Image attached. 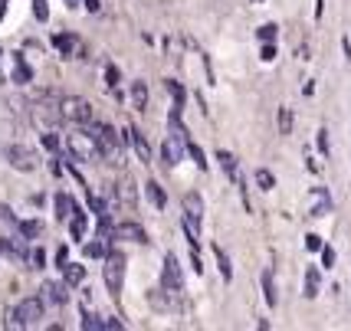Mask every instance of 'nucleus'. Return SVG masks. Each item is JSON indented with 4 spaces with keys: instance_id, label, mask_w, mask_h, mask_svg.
<instances>
[{
    "instance_id": "obj_1",
    "label": "nucleus",
    "mask_w": 351,
    "mask_h": 331,
    "mask_svg": "<svg viewBox=\"0 0 351 331\" xmlns=\"http://www.w3.org/2000/svg\"><path fill=\"white\" fill-rule=\"evenodd\" d=\"M66 148H69V154H73L76 161H86V164L102 158V151H99V145H95V138H92V132L86 125H79L76 132L66 138Z\"/></svg>"
},
{
    "instance_id": "obj_2",
    "label": "nucleus",
    "mask_w": 351,
    "mask_h": 331,
    "mask_svg": "<svg viewBox=\"0 0 351 331\" xmlns=\"http://www.w3.org/2000/svg\"><path fill=\"white\" fill-rule=\"evenodd\" d=\"M200 220H204V197L200 194H187L184 197V233L191 246H200Z\"/></svg>"
},
{
    "instance_id": "obj_3",
    "label": "nucleus",
    "mask_w": 351,
    "mask_h": 331,
    "mask_svg": "<svg viewBox=\"0 0 351 331\" xmlns=\"http://www.w3.org/2000/svg\"><path fill=\"white\" fill-rule=\"evenodd\" d=\"M60 115L69 125H89L92 121V106L82 95H62L60 99Z\"/></svg>"
},
{
    "instance_id": "obj_4",
    "label": "nucleus",
    "mask_w": 351,
    "mask_h": 331,
    "mask_svg": "<svg viewBox=\"0 0 351 331\" xmlns=\"http://www.w3.org/2000/svg\"><path fill=\"white\" fill-rule=\"evenodd\" d=\"M40 318H43V299H23L10 312L7 325L10 328H33V325H40Z\"/></svg>"
},
{
    "instance_id": "obj_5",
    "label": "nucleus",
    "mask_w": 351,
    "mask_h": 331,
    "mask_svg": "<svg viewBox=\"0 0 351 331\" xmlns=\"http://www.w3.org/2000/svg\"><path fill=\"white\" fill-rule=\"evenodd\" d=\"M86 128L92 132L95 145H99V151H102V158L119 161V135H115V128H112V125H95V121H89Z\"/></svg>"
},
{
    "instance_id": "obj_6",
    "label": "nucleus",
    "mask_w": 351,
    "mask_h": 331,
    "mask_svg": "<svg viewBox=\"0 0 351 331\" xmlns=\"http://www.w3.org/2000/svg\"><path fill=\"white\" fill-rule=\"evenodd\" d=\"M102 275H106L108 292H112V295H119V292H122V282H125V256L122 253H106Z\"/></svg>"
},
{
    "instance_id": "obj_7",
    "label": "nucleus",
    "mask_w": 351,
    "mask_h": 331,
    "mask_svg": "<svg viewBox=\"0 0 351 331\" xmlns=\"http://www.w3.org/2000/svg\"><path fill=\"white\" fill-rule=\"evenodd\" d=\"M161 289H165V292H174V295H181L184 292V275H181V266H178V256H165Z\"/></svg>"
},
{
    "instance_id": "obj_8",
    "label": "nucleus",
    "mask_w": 351,
    "mask_h": 331,
    "mask_svg": "<svg viewBox=\"0 0 351 331\" xmlns=\"http://www.w3.org/2000/svg\"><path fill=\"white\" fill-rule=\"evenodd\" d=\"M184 151H187L184 135H181V132H171V135L165 138V145H161V158H165V164H168V167H174L184 158Z\"/></svg>"
},
{
    "instance_id": "obj_9",
    "label": "nucleus",
    "mask_w": 351,
    "mask_h": 331,
    "mask_svg": "<svg viewBox=\"0 0 351 331\" xmlns=\"http://www.w3.org/2000/svg\"><path fill=\"white\" fill-rule=\"evenodd\" d=\"M7 161H10V167H16V171H33L36 167V151L27 148V145H10V151H7Z\"/></svg>"
},
{
    "instance_id": "obj_10",
    "label": "nucleus",
    "mask_w": 351,
    "mask_h": 331,
    "mask_svg": "<svg viewBox=\"0 0 351 331\" xmlns=\"http://www.w3.org/2000/svg\"><path fill=\"white\" fill-rule=\"evenodd\" d=\"M112 236L115 240H132V243H148V233L141 230L138 223H119L112 230Z\"/></svg>"
},
{
    "instance_id": "obj_11",
    "label": "nucleus",
    "mask_w": 351,
    "mask_h": 331,
    "mask_svg": "<svg viewBox=\"0 0 351 331\" xmlns=\"http://www.w3.org/2000/svg\"><path fill=\"white\" fill-rule=\"evenodd\" d=\"M122 135H125V141H128V145L138 151V158H141V161L148 164V161H152V148H148V141H145V138L138 135V128H132V125H128Z\"/></svg>"
},
{
    "instance_id": "obj_12",
    "label": "nucleus",
    "mask_w": 351,
    "mask_h": 331,
    "mask_svg": "<svg viewBox=\"0 0 351 331\" xmlns=\"http://www.w3.org/2000/svg\"><path fill=\"white\" fill-rule=\"evenodd\" d=\"M69 292H66V282H43V305H66Z\"/></svg>"
},
{
    "instance_id": "obj_13",
    "label": "nucleus",
    "mask_w": 351,
    "mask_h": 331,
    "mask_svg": "<svg viewBox=\"0 0 351 331\" xmlns=\"http://www.w3.org/2000/svg\"><path fill=\"white\" fill-rule=\"evenodd\" d=\"M53 46L60 49L62 56H79V53H82V43H79L73 33H60V36H53Z\"/></svg>"
},
{
    "instance_id": "obj_14",
    "label": "nucleus",
    "mask_w": 351,
    "mask_h": 331,
    "mask_svg": "<svg viewBox=\"0 0 351 331\" xmlns=\"http://www.w3.org/2000/svg\"><path fill=\"white\" fill-rule=\"evenodd\" d=\"M308 213L312 217H328L332 213V200H328L325 191H315V194L308 197Z\"/></svg>"
},
{
    "instance_id": "obj_15",
    "label": "nucleus",
    "mask_w": 351,
    "mask_h": 331,
    "mask_svg": "<svg viewBox=\"0 0 351 331\" xmlns=\"http://www.w3.org/2000/svg\"><path fill=\"white\" fill-rule=\"evenodd\" d=\"M0 253L16 259V262H27V246H23V240H0Z\"/></svg>"
},
{
    "instance_id": "obj_16",
    "label": "nucleus",
    "mask_w": 351,
    "mask_h": 331,
    "mask_svg": "<svg viewBox=\"0 0 351 331\" xmlns=\"http://www.w3.org/2000/svg\"><path fill=\"white\" fill-rule=\"evenodd\" d=\"M260 282H263V299H266V305H269V308H276V305H279V295H276L273 269H263V275H260Z\"/></svg>"
},
{
    "instance_id": "obj_17",
    "label": "nucleus",
    "mask_w": 351,
    "mask_h": 331,
    "mask_svg": "<svg viewBox=\"0 0 351 331\" xmlns=\"http://www.w3.org/2000/svg\"><path fill=\"white\" fill-rule=\"evenodd\" d=\"M145 194H148V200H152L158 210H165V207H168V197H165V191H161V184H158V181L145 184Z\"/></svg>"
},
{
    "instance_id": "obj_18",
    "label": "nucleus",
    "mask_w": 351,
    "mask_h": 331,
    "mask_svg": "<svg viewBox=\"0 0 351 331\" xmlns=\"http://www.w3.org/2000/svg\"><path fill=\"white\" fill-rule=\"evenodd\" d=\"M132 106L138 108V112H145L148 108V86L138 79V82H132Z\"/></svg>"
},
{
    "instance_id": "obj_19",
    "label": "nucleus",
    "mask_w": 351,
    "mask_h": 331,
    "mask_svg": "<svg viewBox=\"0 0 351 331\" xmlns=\"http://www.w3.org/2000/svg\"><path fill=\"white\" fill-rule=\"evenodd\" d=\"M62 275H66V286H79V282L86 279V266H79V262H66V266H62Z\"/></svg>"
},
{
    "instance_id": "obj_20",
    "label": "nucleus",
    "mask_w": 351,
    "mask_h": 331,
    "mask_svg": "<svg viewBox=\"0 0 351 331\" xmlns=\"http://www.w3.org/2000/svg\"><path fill=\"white\" fill-rule=\"evenodd\" d=\"M69 233H73V240H82L86 236V213L79 210H73V217H69Z\"/></svg>"
},
{
    "instance_id": "obj_21",
    "label": "nucleus",
    "mask_w": 351,
    "mask_h": 331,
    "mask_svg": "<svg viewBox=\"0 0 351 331\" xmlns=\"http://www.w3.org/2000/svg\"><path fill=\"white\" fill-rule=\"evenodd\" d=\"M73 210H76V200H73V197H69V194L56 197V217H60V220H69V217H73Z\"/></svg>"
},
{
    "instance_id": "obj_22",
    "label": "nucleus",
    "mask_w": 351,
    "mask_h": 331,
    "mask_svg": "<svg viewBox=\"0 0 351 331\" xmlns=\"http://www.w3.org/2000/svg\"><path fill=\"white\" fill-rule=\"evenodd\" d=\"M30 79H33V69L20 60V53H16V56H14V82H20V86H23V82H30Z\"/></svg>"
},
{
    "instance_id": "obj_23",
    "label": "nucleus",
    "mask_w": 351,
    "mask_h": 331,
    "mask_svg": "<svg viewBox=\"0 0 351 331\" xmlns=\"http://www.w3.org/2000/svg\"><path fill=\"white\" fill-rule=\"evenodd\" d=\"M319 286H322V275H319V269H306V299H315L319 295Z\"/></svg>"
},
{
    "instance_id": "obj_24",
    "label": "nucleus",
    "mask_w": 351,
    "mask_h": 331,
    "mask_svg": "<svg viewBox=\"0 0 351 331\" xmlns=\"http://www.w3.org/2000/svg\"><path fill=\"white\" fill-rule=\"evenodd\" d=\"M214 256H217V266H220V275H223V282H230L233 279V266H230V256L220 249V246H214Z\"/></svg>"
},
{
    "instance_id": "obj_25",
    "label": "nucleus",
    "mask_w": 351,
    "mask_h": 331,
    "mask_svg": "<svg viewBox=\"0 0 351 331\" xmlns=\"http://www.w3.org/2000/svg\"><path fill=\"white\" fill-rule=\"evenodd\" d=\"M16 226H20V236H23V240H36V236L43 233V223H40V220H23V223H16Z\"/></svg>"
},
{
    "instance_id": "obj_26",
    "label": "nucleus",
    "mask_w": 351,
    "mask_h": 331,
    "mask_svg": "<svg viewBox=\"0 0 351 331\" xmlns=\"http://www.w3.org/2000/svg\"><path fill=\"white\" fill-rule=\"evenodd\" d=\"M256 187H260V191H273L276 187V177L269 167H256Z\"/></svg>"
},
{
    "instance_id": "obj_27",
    "label": "nucleus",
    "mask_w": 351,
    "mask_h": 331,
    "mask_svg": "<svg viewBox=\"0 0 351 331\" xmlns=\"http://www.w3.org/2000/svg\"><path fill=\"white\" fill-rule=\"evenodd\" d=\"M217 161H220V167L227 171L230 177H237V158H233L230 151H217Z\"/></svg>"
},
{
    "instance_id": "obj_28",
    "label": "nucleus",
    "mask_w": 351,
    "mask_h": 331,
    "mask_svg": "<svg viewBox=\"0 0 351 331\" xmlns=\"http://www.w3.org/2000/svg\"><path fill=\"white\" fill-rule=\"evenodd\" d=\"M106 253L108 249H106V240H102V236H99L95 243H86V256L89 259H106Z\"/></svg>"
},
{
    "instance_id": "obj_29",
    "label": "nucleus",
    "mask_w": 351,
    "mask_h": 331,
    "mask_svg": "<svg viewBox=\"0 0 351 331\" xmlns=\"http://www.w3.org/2000/svg\"><path fill=\"white\" fill-rule=\"evenodd\" d=\"M119 197H122V204L135 207V184H132V181H122V184H119Z\"/></svg>"
},
{
    "instance_id": "obj_30",
    "label": "nucleus",
    "mask_w": 351,
    "mask_h": 331,
    "mask_svg": "<svg viewBox=\"0 0 351 331\" xmlns=\"http://www.w3.org/2000/svg\"><path fill=\"white\" fill-rule=\"evenodd\" d=\"M276 33H279V27H276V23H263L260 30H256V40H260V43H273Z\"/></svg>"
},
{
    "instance_id": "obj_31",
    "label": "nucleus",
    "mask_w": 351,
    "mask_h": 331,
    "mask_svg": "<svg viewBox=\"0 0 351 331\" xmlns=\"http://www.w3.org/2000/svg\"><path fill=\"white\" fill-rule=\"evenodd\" d=\"M187 154L194 158V164H197L200 171H207V158H204V151H200L197 145H194V141H187Z\"/></svg>"
},
{
    "instance_id": "obj_32",
    "label": "nucleus",
    "mask_w": 351,
    "mask_h": 331,
    "mask_svg": "<svg viewBox=\"0 0 351 331\" xmlns=\"http://www.w3.org/2000/svg\"><path fill=\"white\" fill-rule=\"evenodd\" d=\"M289 132H292V112L279 108V135H289Z\"/></svg>"
},
{
    "instance_id": "obj_33",
    "label": "nucleus",
    "mask_w": 351,
    "mask_h": 331,
    "mask_svg": "<svg viewBox=\"0 0 351 331\" xmlns=\"http://www.w3.org/2000/svg\"><path fill=\"white\" fill-rule=\"evenodd\" d=\"M165 86H168V92L174 95V108H184V89H181V86H178L174 79H168Z\"/></svg>"
},
{
    "instance_id": "obj_34",
    "label": "nucleus",
    "mask_w": 351,
    "mask_h": 331,
    "mask_svg": "<svg viewBox=\"0 0 351 331\" xmlns=\"http://www.w3.org/2000/svg\"><path fill=\"white\" fill-rule=\"evenodd\" d=\"M27 262H30V269H43V266H46V253H43V249H33L30 256H27Z\"/></svg>"
},
{
    "instance_id": "obj_35",
    "label": "nucleus",
    "mask_w": 351,
    "mask_h": 331,
    "mask_svg": "<svg viewBox=\"0 0 351 331\" xmlns=\"http://www.w3.org/2000/svg\"><path fill=\"white\" fill-rule=\"evenodd\" d=\"M322 246H325V243H322L319 233H308V236H306V249H308V253H322Z\"/></svg>"
},
{
    "instance_id": "obj_36",
    "label": "nucleus",
    "mask_w": 351,
    "mask_h": 331,
    "mask_svg": "<svg viewBox=\"0 0 351 331\" xmlns=\"http://www.w3.org/2000/svg\"><path fill=\"white\" fill-rule=\"evenodd\" d=\"M82 328L86 331H102V321L95 315H89V312H82Z\"/></svg>"
},
{
    "instance_id": "obj_37",
    "label": "nucleus",
    "mask_w": 351,
    "mask_h": 331,
    "mask_svg": "<svg viewBox=\"0 0 351 331\" xmlns=\"http://www.w3.org/2000/svg\"><path fill=\"white\" fill-rule=\"evenodd\" d=\"M332 266H335V249L322 246V269H332Z\"/></svg>"
},
{
    "instance_id": "obj_38",
    "label": "nucleus",
    "mask_w": 351,
    "mask_h": 331,
    "mask_svg": "<svg viewBox=\"0 0 351 331\" xmlns=\"http://www.w3.org/2000/svg\"><path fill=\"white\" fill-rule=\"evenodd\" d=\"M33 14H36V20H49V7H46V0H33Z\"/></svg>"
},
{
    "instance_id": "obj_39",
    "label": "nucleus",
    "mask_w": 351,
    "mask_h": 331,
    "mask_svg": "<svg viewBox=\"0 0 351 331\" xmlns=\"http://www.w3.org/2000/svg\"><path fill=\"white\" fill-rule=\"evenodd\" d=\"M43 148L46 151H60V138L53 135V132H46V135H43Z\"/></svg>"
},
{
    "instance_id": "obj_40",
    "label": "nucleus",
    "mask_w": 351,
    "mask_h": 331,
    "mask_svg": "<svg viewBox=\"0 0 351 331\" xmlns=\"http://www.w3.org/2000/svg\"><path fill=\"white\" fill-rule=\"evenodd\" d=\"M260 60H263V62H273V60H276V46H273V43H263Z\"/></svg>"
},
{
    "instance_id": "obj_41",
    "label": "nucleus",
    "mask_w": 351,
    "mask_h": 331,
    "mask_svg": "<svg viewBox=\"0 0 351 331\" xmlns=\"http://www.w3.org/2000/svg\"><path fill=\"white\" fill-rule=\"evenodd\" d=\"M106 82L112 86V89L119 86V69H115V66H108V69H106Z\"/></svg>"
},
{
    "instance_id": "obj_42",
    "label": "nucleus",
    "mask_w": 351,
    "mask_h": 331,
    "mask_svg": "<svg viewBox=\"0 0 351 331\" xmlns=\"http://www.w3.org/2000/svg\"><path fill=\"white\" fill-rule=\"evenodd\" d=\"M89 207H92L95 213H99V217H106V204H102L99 197H89Z\"/></svg>"
},
{
    "instance_id": "obj_43",
    "label": "nucleus",
    "mask_w": 351,
    "mask_h": 331,
    "mask_svg": "<svg viewBox=\"0 0 351 331\" xmlns=\"http://www.w3.org/2000/svg\"><path fill=\"white\" fill-rule=\"evenodd\" d=\"M102 328L106 331H122V321H119V318H106V321H102Z\"/></svg>"
},
{
    "instance_id": "obj_44",
    "label": "nucleus",
    "mask_w": 351,
    "mask_h": 331,
    "mask_svg": "<svg viewBox=\"0 0 351 331\" xmlns=\"http://www.w3.org/2000/svg\"><path fill=\"white\" fill-rule=\"evenodd\" d=\"M66 262H69V249H66V246H60V253H56V266H66Z\"/></svg>"
},
{
    "instance_id": "obj_45",
    "label": "nucleus",
    "mask_w": 351,
    "mask_h": 331,
    "mask_svg": "<svg viewBox=\"0 0 351 331\" xmlns=\"http://www.w3.org/2000/svg\"><path fill=\"white\" fill-rule=\"evenodd\" d=\"M306 167L312 171V174H319V164H315V158H312V151L306 148Z\"/></svg>"
},
{
    "instance_id": "obj_46",
    "label": "nucleus",
    "mask_w": 351,
    "mask_h": 331,
    "mask_svg": "<svg viewBox=\"0 0 351 331\" xmlns=\"http://www.w3.org/2000/svg\"><path fill=\"white\" fill-rule=\"evenodd\" d=\"M0 220H10V223H16L14 217H10V210H7V207H0Z\"/></svg>"
},
{
    "instance_id": "obj_47",
    "label": "nucleus",
    "mask_w": 351,
    "mask_h": 331,
    "mask_svg": "<svg viewBox=\"0 0 351 331\" xmlns=\"http://www.w3.org/2000/svg\"><path fill=\"white\" fill-rule=\"evenodd\" d=\"M82 3H86V7H89L92 14H95V10H99V0H82Z\"/></svg>"
},
{
    "instance_id": "obj_48",
    "label": "nucleus",
    "mask_w": 351,
    "mask_h": 331,
    "mask_svg": "<svg viewBox=\"0 0 351 331\" xmlns=\"http://www.w3.org/2000/svg\"><path fill=\"white\" fill-rule=\"evenodd\" d=\"M79 3H82V0H69V7H79Z\"/></svg>"
},
{
    "instance_id": "obj_49",
    "label": "nucleus",
    "mask_w": 351,
    "mask_h": 331,
    "mask_svg": "<svg viewBox=\"0 0 351 331\" xmlns=\"http://www.w3.org/2000/svg\"><path fill=\"white\" fill-rule=\"evenodd\" d=\"M253 3H263V0H253Z\"/></svg>"
}]
</instances>
